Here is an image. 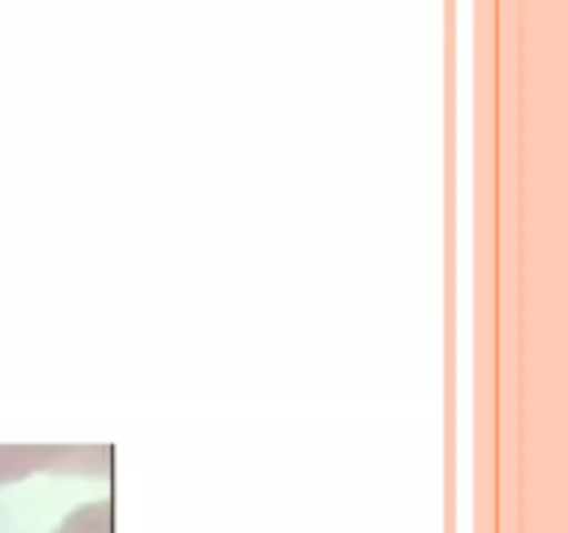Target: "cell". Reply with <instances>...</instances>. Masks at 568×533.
Returning <instances> with one entry per match:
<instances>
[{"instance_id": "1", "label": "cell", "mask_w": 568, "mask_h": 533, "mask_svg": "<svg viewBox=\"0 0 568 533\" xmlns=\"http://www.w3.org/2000/svg\"><path fill=\"white\" fill-rule=\"evenodd\" d=\"M53 533H111V503L98 500V503L81 505Z\"/></svg>"}]
</instances>
